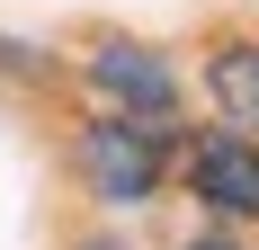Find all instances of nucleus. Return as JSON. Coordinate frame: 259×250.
<instances>
[{
  "mask_svg": "<svg viewBox=\"0 0 259 250\" xmlns=\"http://www.w3.org/2000/svg\"><path fill=\"white\" fill-rule=\"evenodd\" d=\"M80 90L99 116H152V125H179V63L152 54L143 36H99V45L80 54Z\"/></svg>",
  "mask_w": 259,
  "mask_h": 250,
  "instance_id": "nucleus-2",
  "label": "nucleus"
},
{
  "mask_svg": "<svg viewBox=\"0 0 259 250\" xmlns=\"http://www.w3.org/2000/svg\"><path fill=\"white\" fill-rule=\"evenodd\" d=\"M179 143L188 125H152V116H90L72 125V179L80 197L107 205V215H143L161 205V188L179 179Z\"/></svg>",
  "mask_w": 259,
  "mask_h": 250,
  "instance_id": "nucleus-1",
  "label": "nucleus"
},
{
  "mask_svg": "<svg viewBox=\"0 0 259 250\" xmlns=\"http://www.w3.org/2000/svg\"><path fill=\"white\" fill-rule=\"evenodd\" d=\"M179 250H250V232H233V224H197V232H179Z\"/></svg>",
  "mask_w": 259,
  "mask_h": 250,
  "instance_id": "nucleus-6",
  "label": "nucleus"
},
{
  "mask_svg": "<svg viewBox=\"0 0 259 250\" xmlns=\"http://www.w3.org/2000/svg\"><path fill=\"white\" fill-rule=\"evenodd\" d=\"M206 99L233 134H259V36H214L206 45Z\"/></svg>",
  "mask_w": 259,
  "mask_h": 250,
  "instance_id": "nucleus-4",
  "label": "nucleus"
},
{
  "mask_svg": "<svg viewBox=\"0 0 259 250\" xmlns=\"http://www.w3.org/2000/svg\"><path fill=\"white\" fill-rule=\"evenodd\" d=\"M179 188L197 197L206 224L259 232V134H233V125H197L179 143Z\"/></svg>",
  "mask_w": 259,
  "mask_h": 250,
  "instance_id": "nucleus-3",
  "label": "nucleus"
},
{
  "mask_svg": "<svg viewBox=\"0 0 259 250\" xmlns=\"http://www.w3.org/2000/svg\"><path fill=\"white\" fill-rule=\"evenodd\" d=\"M72 250H134L125 232H90V241H72Z\"/></svg>",
  "mask_w": 259,
  "mask_h": 250,
  "instance_id": "nucleus-7",
  "label": "nucleus"
},
{
  "mask_svg": "<svg viewBox=\"0 0 259 250\" xmlns=\"http://www.w3.org/2000/svg\"><path fill=\"white\" fill-rule=\"evenodd\" d=\"M54 72V54H36L27 36H0V80H45Z\"/></svg>",
  "mask_w": 259,
  "mask_h": 250,
  "instance_id": "nucleus-5",
  "label": "nucleus"
}]
</instances>
